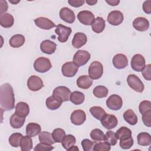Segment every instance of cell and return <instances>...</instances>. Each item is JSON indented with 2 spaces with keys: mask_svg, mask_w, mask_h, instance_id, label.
<instances>
[{
  "mask_svg": "<svg viewBox=\"0 0 151 151\" xmlns=\"http://www.w3.org/2000/svg\"><path fill=\"white\" fill-rule=\"evenodd\" d=\"M0 105L4 111H10L14 109L15 97L13 88L8 83L0 87Z\"/></svg>",
  "mask_w": 151,
  "mask_h": 151,
  "instance_id": "obj_1",
  "label": "cell"
},
{
  "mask_svg": "<svg viewBox=\"0 0 151 151\" xmlns=\"http://www.w3.org/2000/svg\"><path fill=\"white\" fill-rule=\"evenodd\" d=\"M50 60L45 57H39L37 58L34 63V68L37 72L44 73L50 70L51 68Z\"/></svg>",
  "mask_w": 151,
  "mask_h": 151,
  "instance_id": "obj_2",
  "label": "cell"
},
{
  "mask_svg": "<svg viewBox=\"0 0 151 151\" xmlns=\"http://www.w3.org/2000/svg\"><path fill=\"white\" fill-rule=\"evenodd\" d=\"M88 76L93 79L97 80L101 78L103 73V67L101 63L97 61H93L88 67Z\"/></svg>",
  "mask_w": 151,
  "mask_h": 151,
  "instance_id": "obj_3",
  "label": "cell"
},
{
  "mask_svg": "<svg viewBox=\"0 0 151 151\" xmlns=\"http://www.w3.org/2000/svg\"><path fill=\"white\" fill-rule=\"evenodd\" d=\"M90 54L86 50H78L73 56V62L78 66L81 67L87 63L90 58Z\"/></svg>",
  "mask_w": 151,
  "mask_h": 151,
  "instance_id": "obj_4",
  "label": "cell"
},
{
  "mask_svg": "<svg viewBox=\"0 0 151 151\" xmlns=\"http://www.w3.org/2000/svg\"><path fill=\"white\" fill-rule=\"evenodd\" d=\"M127 82L129 87L138 93H142L144 90V84L140 79L134 74H129L127 78Z\"/></svg>",
  "mask_w": 151,
  "mask_h": 151,
  "instance_id": "obj_5",
  "label": "cell"
},
{
  "mask_svg": "<svg viewBox=\"0 0 151 151\" xmlns=\"http://www.w3.org/2000/svg\"><path fill=\"white\" fill-rule=\"evenodd\" d=\"M56 34L58 35L57 39L61 42H65L72 32V29L70 27H66L62 24H58L57 25L55 29Z\"/></svg>",
  "mask_w": 151,
  "mask_h": 151,
  "instance_id": "obj_6",
  "label": "cell"
},
{
  "mask_svg": "<svg viewBox=\"0 0 151 151\" xmlns=\"http://www.w3.org/2000/svg\"><path fill=\"white\" fill-rule=\"evenodd\" d=\"M106 105L110 110H119L123 106L122 99L117 94H112L107 99Z\"/></svg>",
  "mask_w": 151,
  "mask_h": 151,
  "instance_id": "obj_7",
  "label": "cell"
},
{
  "mask_svg": "<svg viewBox=\"0 0 151 151\" xmlns=\"http://www.w3.org/2000/svg\"><path fill=\"white\" fill-rule=\"evenodd\" d=\"M146 61L144 57L140 54H136L132 57L131 60V67L132 68L137 72L142 71L145 66Z\"/></svg>",
  "mask_w": 151,
  "mask_h": 151,
  "instance_id": "obj_8",
  "label": "cell"
},
{
  "mask_svg": "<svg viewBox=\"0 0 151 151\" xmlns=\"http://www.w3.org/2000/svg\"><path fill=\"white\" fill-rule=\"evenodd\" d=\"M78 67L73 62L69 61L65 63L61 68V72L64 76L67 77H73L77 73Z\"/></svg>",
  "mask_w": 151,
  "mask_h": 151,
  "instance_id": "obj_9",
  "label": "cell"
},
{
  "mask_svg": "<svg viewBox=\"0 0 151 151\" xmlns=\"http://www.w3.org/2000/svg\"><path fill=\"white\" fill-rule=\"evenodd\" d=\"M27 86L31 91H37L44 87V84L41 78L38 76H31L27 80Z\"/></svg>",
  "mask_w": 151,
  "mask_h": 151,
  "instance_id": "obj_10",
  "label": "cell"
},
{
  "mask_svg": "<svg viewBox=\"0 0 151 151\" xmlns=\"http://www.w3.org/2000/svg\"><path fill=\"white\" fill-rule=\"evenodd\" d=\"M100 121L102 126L107 129H112L116 127L118 124L117 117L113 114H104Z\"/></svg>",
  "mask_w": 151,
  "mask_h": 151,
  "instance_id": "obj_11",
  "label": "cell"
},
{
  "mask_svg": "<svg viewBox=\"0 0 151 151\" xmlns=\"http://www.w3.org/2000/svg\"><path fill=\"white\" fill-rule=\"evenodd\" d=\"M124 19V16L122 12L117 10L111 11L107 18V22L114 26H117L122 24Z\"/></svg>",
  "mask_w": 151,
  "mask_h": 151,
  "instance_id": "obj_12",
  "label": "cell"
},
{
  "mask_svg": "<svg viewBox=\"0 0 151 151\" xmlns=\"http://www.w3.org/2000/svg\"><path fill=\"white\" fill-rule=\"evenodd\" d=\"M77 19L83 25H91L95 18L94 14L91 11L84 10L78 12Z\"/></svg>",
  "mask_w": 151,
  "mask_h": 151,
  "instance_id": "obj_13",
  "label": "cell"
},
{
  "mask_svg": "<svg viewBox=\"0 0 151 151\" xmlns=\"http://www.w3.org/2000/svg\"><path fill=\"white\" fill-rule=\"evenodd\" d=\"M70 120L73 124L80 126L86 121V114L82 110H76L71 113Z\"/></svg>",
  "mask_w": 151,
  "mask_h": 151,
  "instance_id": "obj_14",
  "label": "cell"
},
{
  "mask_svg": "<svg viewBox=\"0 0 151 151\" xmlns=\"http://www.w3.org/2000/svg\"><path fill=\"white\" fill-rule=\"evenodd\" d=\"M59 15L63 21L68 24L73 23L76 19L74 12L67 7L62 8L59 12Z\"/></svg>",
  "mask_w": 151,
  "mask_h": 151,
  "instance_id": "obj_15",
  "label": "cell"
},
{
  "mask_svg": "<svg viewBox=\"0 0 151 151\" xmlns=\"http://www.w3.org/2000/svg\"><path fill=\"white\" fill-rule=\"evenodd\" d=\"M70 90L65 86H58L54 88L52 94L59 97L63 101H67L70 100L71 96Z\"/></svg>",
  "mask_w": 151,
  "mask_h": 151,
  "instance_id": "obj_16",
  "label": "cell"
},
{
  "mask_svg": "<svg viewBox=\"0 0 151 151\" xmlns=\"http://www.w3.org/2000/svg\"><path fill=\"white\" fill-rule=\"evenodd\" d=\"M113 64L116 68H124L128 65V59L124 54H117L113 58Z\"/></svg>",
  "mask_w": 151,
  "mask_h": 151,
  "instance_id": "obj_17",
  "label": "cell"
},
{
  "mask_svg": "<svg viewBox=\"0 0 151 151\" xmlns=\"http://www.w3.org/2000/svg\"><path fill=\"white\" fill-rule=\"evenodd\" d=\"M34 22L38 27L45 30H49L55 27V24L52 21L45 17H38L34 20Z\"/></svg>",
  "mask_w": 151,
  "mask_h": 151,
  "instance_id": "obj_18",
  "label": "cell"
},
{
  "mask_svg": "<svg viewBox=\"0 0 151 151\" xmlns=\"http://www.w3.org/2000/svg\"><path fill=\"white\" fill-rule=\"evenodd\" d=\"M63 100L58 96L52 95L48 97L45 101V105L47 107L51 110L58 109L62 104Z\"/></svg>",
  "mask_w": 151,
  "mask_h": 151,
  "instance_id": "obj_19",
  "label": "cell"
},
{
  "mask_svg": "<svg viewBox=\"0 0 151 151\" xmlns=\"http://www.w3.org/2000/svg\"><path fill=\"white\" fill-rule=\"evenodd\" d=\"M133 27L139 31H146L149 27V22L144 17H137L133 21Z\"/></svg>",
  "mask_w": 151,
  "mask_h": 151,
  "instance_id": "obj_20",
  "label": "cell"
},
{
  "mask_svg": "<svg viewBox=\"0 0 151 151\" xmlns=\"http://www.w3.org/2000/svg\"><path fill=\"white\" fill-rule=\"evenodd\" d=\"M57 45L56 44L50 40H45L41 42L40 44V50L41 51L47 54H53L56 50Z\"/></svg>",
  "mask_w": 151,
  "mask_h": 151,
  "instance_id": "obj_21",
  "label": "cell"
},
{
  "mask_svg": "<svg viewBox=\"0 0 151 151\" xmlns=\"http://www.w3.org/2000/svg\"><path fill=\"white\" fill-rule=\"evenodd\" d=\"M87 41V35L83 32H77L74 35L72 45L76 48H80L86 44Z\"/></svg>",
  "mask_w": 151,
  "mask_h": 151,
  "instance_id": "obj_22",
  "label": "cell"
},
{
  "mask_svg": "<svg viewBox=\"0 0 151 151\" xmlns=\"http://www.w3.org/2000/svg\"><path fill=\"white\" fill-rule=\"evenodd\" d=\"M93 84V80L88 76L83 75L80 76L77 80V86L82 89H88Z\"/></svg>",
  "mask_w": 151,
  "mask_h": 151,
  "instance_id": "obj_23",
  "label": "cell"
},
{
  "mask_svg": "<svg viewBox=\"0 0 151 151\" xmlns=\"http://www.w3.org/2000/svg\"><path fill=\"white\" fill-rule=\"evenodd\" d=\"M91 25L92 30L95 33H101L105 28V20L102 17H98L94 19Z\"/></svg>",
  "mask_w": 151,
  "mask_h": 151,
  "instance_id": "obj_24",
  "label": "cell"
},
{
  "mask_svg": "<svg viewBox=\"0 0 151 151\" xmlns=\"http://www.w3.org/2000/svg\"><path fill=\"white\" fill-rule=\"evenodd\" d=\"M15 113L21 117H27L29 113V107L28 104L23 101L18 103L15 106Z\"/></svg>",
  "mask_w": 151,
  "mask_h": 151,
  "instance_id": "obj_25",
  "label": "cell"
},
{
  "mask_svg": "<svg viewBox=\"0 0 151 151\" xmlns=\"http://www.w3.org/2000/svg\"><path fill=\"white\" fill-rule=\"evenodd\" d=\"M14 22L13 16L9 13L0 14V24L4 28L11 27Z\"/></svg>",
  "mask_w": 151,
  "mask_h": 151,
  "instance_id": "obj_26",
  "label": "cell"
},
{
  "mask_svg": "<svg viewBox=\"0 0 151 151\" xmlns=\"http://www.w3.org/2000/svg\"><path fill=\"white\" fill-rule=\"evenodd\" d=\"M25 121V117H21L15 113L10 117V125L14 129H19L24 125Z\"/></svg>",
  "mask_w": 151,
  "mask_h": 151,
  "instance_id": "obj_27",
  "label": "cell"
},
{
  "mask_svg": "<svg viewBox=\"0 0 151 151\" xmlns=\"http://www.w3.org/2000/svg\"><path fill=\"white\" fill-rule=\"evenodd\" d=\"M41 126L35 123H29L26 126V134L30 137H34L41 132Z\"/></svg>",
  "mask_w": 151,
  "mask_h": 151,
  "instance_id": "obj_28",
  "label": "cell"
},
{
  "mask_svg": "<svg viewBox=\"0 0 151 151\" xmlns=\"http://www.w3.org/2000/svg\"><path fill=\"white\" fill-rule=\"evenodd\" d=\"M25 37L21 34H15L11 37L9 41V45L13 48H19L24 45Z\"/></svg>",
  "mask_w": 151,
  "mask_h": 151,
  "instance_id": "obj_29",
  "label": "cell"
},
{
  "mask_svg": "<svg viewBox=\"0 0 151 151\" xmlns=\"http://www.w3.org/2000/svg\"><path fill=\"white\" fill-rule=\"evenodd\" d=\"M137 143L142 146H149L151 144V136L147 132H141L137 136Z\"/></svg>",
  "mask_w": 151,
  "mask_h": 151,
  "instance_id": "obj_30",
  "label": "cell"
},
{
  "mask_svg": "<svg viewBox=\"0 0 151 151\" xmlns=\"http://www.w3.org/2000/svg\"><path fill=\"white\" fill-rule=\"evenodd\" d=\"M123 118L130 125L133 126L137 123V117L134 111L131 109H128L124 113Z\"/></svg>",
  "mask_w": 151,
  "mask_h": 151,
  "instance_id": "obj_31",
  "label": "cell"
},
{
  "mask_svg": "<svg viewBox=\"0 0 151 151\" xmlns=\"http://www.w3.org/2000/svg\"><path fill=\"white\" fill-rule=\"evenodd\" d=\"M84 99H85L84 94L82 92L74 91L71 93L70 97V100L73 104L76 105H79L82 104L84 102Z\"/></svg>",
  "mask_w": 151,
  "mask_h": 151,
  "instance_id": "obj_32",
  "label": "cell"
},
{
  "mask_svg": "<svg viewBox=\"0 0 151 151\" xmlns=\"http://www.w3.org/2000/svg\"><path fill=\"white\" fill-rule=\"evenodd\" d=\"M115 134L117 139L124 140L132 136V131L127 127L123 126L118 129Z\"/></svg>",
  "mask_w": 151,
  "mask_h": 151,
  "instance_id": "obj_33",
  "label": "cell"
},
{
  "mask_svg": "<svg viewBox=\"0 0 151 151\" xmlns=\"http://www.w3.org/2000/svg\"><path fill=\"white\" fill-rule=\"evenodd\" d=\"M20 147L22 151H29L32 148V140L31 137L24 136L20 142Z\"/></svg>",
  "mask_w": 151,
  "mask_h": 151,
  "instance_id": "obj_34",
  "label": "cell"
},
{
  "mask_svg": "<svg viewBox=\"0 0 151 151\" xmlns=\"http://www.w3.org/2000/svg\"><path fill=\"white\" fill-rule=\"evenodd\" d=\"M39 140L41 143L50 145L55 143V141L52 138V134L48 132L45 131H43L40 133Z\"/></svg>",
  "mask_w": 151,
  "mask_h": 151,
  "instance_id": "obj_35",
  "label": "cell"
},
{
  "mask_svg": "<svg viewBox=\"0 0 151 151\" xmlns=\"http://www.w3.org/2000/svg\"><path fill=\"white\" fill-rule=\"evenodd\" d=\"M90 137L94 142L105 141V134L99 129H94L90 132Z\"/></svg>",
  "mask_w": 151,
  "mask_h": 151,
  "instance_id": "obj_36",
  "label": "cell"
},
{
  "mask_svg": "<svg viewBox=\"0 0 151 151\" xmlns=\"http://www.w3.org/2000/svg\"><path fill=\"white\" fill-rule=\"evenodd\" d=\"M76 142V139L73 135L67 134L65 136L63 141L61 142V143L63 147L65 150H68L70 147H71L73 146L74 145Z\"/></svg>",
  "mask_w": 151,
  "mask_h": 151,
  "instance_id": "obj_37",
  "label": "cell"
},
{
  "mask_svg": "<svg viewBox=\"0 0 151 151\" xmlns=\"http://www.w3.org/2000/svg\"><path fill=\"white\" fill-rule=\"evenodd\" d=\"M108 92L109 90L107 87L103 86H97L93 91L94 96L97 98H104L107 97Z\"/></svg>",
  "mask_w": 151,
  "mask_h": 151,
  "instance_id": "obj_38",
  "label": "cell"
},
{
  "mask_svg": "<svg viewBox=\"0 0 151 151\" xmlns=\"http://www.w3.org/2000/svg\"><path fill=\"white\" fill-rule=\"evenodd\" d=\"M92 116L97 120H100L102 117L106 114L105 110L100 106H93L89 110Z\"/></svg>",
  "mask_w": 151,
  "mask_h": 151,
  "instance_id": "obj_39",
  "label": "cell"
},
{
  "mask_svg": "<svg viewBox=\"0 0 151 151\" xmlns=\"http://www.w3.org/2000/svg\"><path fill=\"white\" fill-rule=\"evenodd\" d=\"M22 137L23 136L21 133H14L12 134L9 137V143L11 145V146L14 147H18L20 146V142Z\"/></svg>",
  "mask_w": 151,
  "mask_h": 151,
  "instance_id": "obj_40",
  "label": "cell"
},
{
  "mask_svg": "<svg viewBox=\"0 0 151 151\" xmlns=\"http://www.w3.org/2000/svg\"><path fill=\"white\" fill-rule=\"evenodd\" d=\"M65 136V131L61 128L55 129L52 133V136L53 139L54 140L55 142H57V143H61Z\"/></svg>",
  "mask_w": 151,
  "mask_h": 151,
  "instance_id": "obj_41",
  "label": "cell"
},
{
  "mask_svg": "<svg viewBox=\"0 0 151 151\" xmlns=\"http://www.w3.org/2000/svg\"><path fill=\"white\" fill-rule=\"evenodd\" d=\"M105 141L110 145V146H114L117 142V139L115 133L111 130H109L105 134Z\"/></svg>",
  "mask_w": 151,
  "mask_h": 151,
  "instance_id": "obj_42",
  "label": "cell"
},
{
  "mask_svg": "<svg viewBox=\"0 0 151 151\" xmlns=\"http://www.w3.org/2000/svg\"><path fill=\"white\" fill-rule=\"evenodd\" d=\"M111 149L110 145L107 142H99L94 144L93 150L94 151H109Z\"/></svg>",
  "mask_w": 151,
  "mask_h": 151,
  "instance_id": "obj_43",
  "label": "cell"
},
{
  "mask_svg": "<svg viewBox=\"0 0 151 151\" xmlns=\"http://www.w3.org/2000/svg\"><path fill=\"white\" fill-rule=\"evenodd\" d=\"M134 143L133 139L132 137H130L129 138H127L126 139L124 140H120V146L123 149H130Z\"/></svg>",
  "mask_w": 151,
  "mask_h": 151,
  "instance_id": "obj_44",
  "label": "cell"
},
{
  "mask_svg": "<svg viewBox=\"0 0 151 151\" xmlns=\"http://www.w3.org/2000/svg\"><path fill=\"white\" fill-rule=\"evenodd\" d=\"M151 110V102L149 100H143L139 104V110L141 114L147 110Z\"/></svg>",
  "mask_w": 151,
  "mask_h": 151,
  "instance_id": "obj_45",
  "label": "cell"
},
{
  "mask_svg": "<svg viewBox=\"0 0 151 151\" xmlns=\"http://www.w3.org/2000/svg\"><path fill=\"white\" fill-rule=\"evenodd\" d=\"M81 146L84 151H90L93 149L94 146V142L88 139H85L82 140Z\"/></svg>",
  "mask_w": 151,
  "mask_h": 151,
  "instance_id": "obj_46",
  "label": "cell"
},
{
  "mask_svg": "<svg viewBox=\"0 0 151 151\" xmlns=\"http://www.w3.org/2000/svg\"><path fill=\"white\" fill-rule=\"evenodd\" d=\"M54 149V147H52L50 145H47L42 143H40L37 144L35 147L34 149V151H49L51 150Z\"/></svg>",
  "mask_w": 151,
  "mask_h": 151,
  "instance_id": "obj_47",
  "label": "cell"
},
{
  "mask_svg": "<svg viewBox=\"0 0 151 151\" xmlns=\"http://www.w3.org/2000/svg\"><path fill=\"white\" fill-rule=\"evenodd\" d=\"M142 120L145 126L149 127L151 126V110L142 114Z\"/></svg>",
  "mask_w": 151,
  "mask_h": 151,
  "instance_id": "obj_48",
  "label": "cell"
},
{
  "mask_svg": "<svg viewBox=\"0 0 151 151\" xmlns=\"http://www.w3.org/2000/svg\"><path fill=\"white\" fill-rule=\"evenodd\" d=\"M142 74L144 78L147 81L151 80V65L150 64L145 66L142 71Z\"/></svg>",
  "mask_w": 151,
  "mask_h": 151,
  "instance_id": "obj_49",
  "label": "cell"
},
{
  "mask_svg": "<svg viewBox=\"0 0 151 151\" xmlns=\"http://www.w3.org/2000/svg\"><path fill=\"white\" fill-rule=\"evenodd\" d=\"M142 8L143 11L145 13L147 14H150L151 13V1L150 0L145 1L143 3Z\"/></svg>",
  "mask_w": 151,
  "mask_h": 151,
  "instance_id": "obj_50",
  "label": "cell"
},
{
  "mask_svg": "<svg viewBox=\"0 0 151 151\" xmlns=\"http://www.w3.org/2000/svg\"><path fill=\"white\" fill-rule=\"evenodd\" d=\"M85 1L84 0H68V3L72 6L78 8L84 5Z\"/></svg>",
  "mask_w": 151,
  "mask_h": 151,
  "instance_id": "obj_51",
  "label": "cell"
},
{
  "mask_svg": "<svg viewBox=\"0 0 151 151\" xmlns=\"http://www.w3.org/2000/svg\"><path fill=\"white\" fill-rule=\"evenodd\" d=\"M8 4L6 1L0 0V14L5 13L8 10Z\"/></svg>",
  "mask_w": 151,
  "mask_h": 151,
  "instance_id": "obj_52",
  "label": "cell"
},
{
  "mask_svg": "<svg viewBox=\"0 0 151 151\" xmlns=\"http://www.w3.org/2000/svg\"><path fill=\"white\" fill-rule=\"evenodd\" d=\"M106 2L111 6H116L120 3L119 0H106Z\"/></svg>",
  "mask_w": 151,
  "mask_h": 151,
  "instance_id": "obj_53",
  "label": "cell"
},
{
  "mask_svg": "<svg viewBox=\"0 0 151 151\" xmlns=\"http://www.w3.org/2000/svg\"><path fill=\"white\" fill-rule=\"evenodd\" d=\"M86 2L89 5H95L97 2V1H94V0H90V1H88V0H86Z\"/></svg>",
  "mask_w": 151,
  "mask_h": 151,
  "instance_id": "obj_54",
  "label": "cell"
},
{
  "mask_svg": "<svg viewBox=\"0 0 151 151\" xmlns=\"http://www.w3.org/2000/svg\"><path fill=\"white\" fill-rule=\"evenodd\" d=\"M78 150V149L77 148V147L76 146H73L71 147H70L68 150Z\"/></svg>",
  "mask_w": 151,
  "mask_h": 151,
  "instance_id": "obj_55",
  "label": "cell"
},
{
  "mask_svg": "<svg viewBox=\"0 0 151 151\" xmlns=\"http://www.w3.org/2000/svg\"><path fill=\"white\" fill-rule=\"evenodd\" d=\"M9 2H10L11 3H12V4H16L18 3V2H20V1H19H19L18 0L17 1H12L10 0V1H9Z\"/></svg>",
  "mask_w": 151,
  "mask_h": 151,
  "instance_id": "obj_56",
  "label": "cell"
}]
</instances>
